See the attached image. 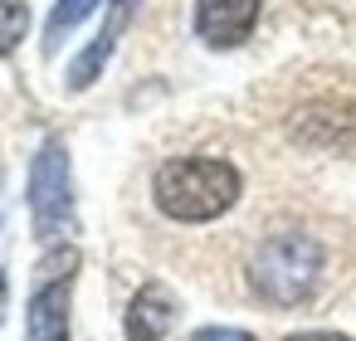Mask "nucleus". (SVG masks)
<instances>
[{"label":"nucleus","instance_id":"nucleus-5","mask_svg":"<svg viewBox=\"0 0 356 341\" xmlns=\"http://www.w3.org/2000/svg\"><path fill=\"white\" fill-rule=\"evenodd\" d=\"M259 25V0H195V35L210 49H234Z\"/></svg>","mask_w":356,"mask_h":341},{"label":"nucleus","instance_id":"nucleus-2","mask_svg":"<svg viewBox=\"0 0 356 341\" xmlns=\"http://www.w3.org/2000/svg\"><path fill=\"white\" fill-rule=\"evenodd\" d=\"M249 283L264 302L273 307H298L317 292L322 283V244L302 229H278L268 234L254 258H249Z\"/></svg>","mask_w":356,"mask_h":341},{"label":"nucleus","instance_id":"nucleus-10","mask_svg":"<svg viewBox=\"0 0 356 341\" xmlns=\"http://www.w3.org/2000/svg\"><path fill=\"white\" fill-rule=\"evenodd\" d=\"M191 341H254L249 331H239V326H200Z\"/></svg>","mask_w":356,"mask_h":341},{"label":"nucleus","instance_id":"nucleus-8","mask_svg":"<svg viewBox=\"0 0 356 341\" xmlns=\"http://www.w3.org/2000/svg\"><path fill=\"white\" fill-rule=\"evenodd\" d=\"M98 10V0H59V6L49 10V25H44V49L54 54L59 44H64V35L79 25V20H88Z\"/></svg>","mask_w":356,"mask_h":341},{"label":"nucleus","instance_id":"nucleus-4","mask_svg":"<svg viewBox=\"0 0 356 341\" xmlns=\"http://www.w3.org/2000/svg\"><path fill=\"white\" fill-rule=\"evenodd\" d=\"M74 268L79 253L74 249H54L40 263L35 292H30V341H69V297H74Z\"/></svg>","mask_w":356,"mask_h":341},{"label":"nucleus","instance_id":"nucleus-7","mask_svg":"<svg viewBox=\"0 0 356 341\" xmlns=\"http://www.w3.org/2000/svg\"><path fill=\"white\" fill-rule=\"evenodd\" d=\"M176 326V297L166 283H147L127 307V341H161Z\"/></svg>","mask_w":356,"mask_h":341},{"label":"nucleus","instance_id":"nucleus-9","mask_svg":"<svg viewBox=\"0 0 356 341\" xmlns=\"http://www.w3.org/2000/svg\"><path fill=\"white\" fill-rule=\"evenodd\" d=\"M30 30V10L20 6V0H0V54H10Z\"/></svg>","mask_w":356,"mask_h":341},{"label":"nucleus","instance_id":"nucleus-11","mask_svg":"<svg viewBox=\"0 0 356 341\" xmlns=\"http://www.w3.org/2000/svg\"><path fill=\"white\" fill-rule=\"evenodd\" d=\"M288 341H351V336H341V331H298Z\"/></svg>","mask_w":356,"mask_h":341},{"label":"nucleus","instance_id":"nucleus-1","mask_svg":"<svg viewBox=\"0 0 356 341\" xmlns=\"http://www.w3.org/2000/svg\"><path fill=\"white\" fill-rule=\"evenodd\" d=\"M239 171L220 156H176L156 171L152 195L161 205V215L181 219V224H205L220 219L234 200H239Z\"/></svg>","mask_w":356,"mask_h":341},{"label":"nucleus","instance_id":"nucleus-6","mask_svg":"<svg viewBox=\"0 0 356 341\" xmlns=\"http://www.w3.org/2000/svg\"><path fill=\"white\" fill-rule=\"evenodd\" d=\"M132 10H137V0H113V10H108V20H103L98 40H93V44L74 59V69H69V88H74V93H79V88H88V83L103 74V64L113 59V49H118V40H122V30H127Z\"/></svg>","mask_w":356,"mask_h":341},{"label":"nucleus","instance_id":"nucleus-3","mask_svg":"<svg viewBox=\"0 0 356 341\" xmlns=\"http://www.w3.org/2000/svg\"><path fill=\"white\" fill-rule=\"evenodd\" d=\"M30 219L40 239H64L74 234V181H69V151L59 137H49L35 151L30 166Z\"/></svg>","mask_w":356,"mask_h":341}]
</instances>
